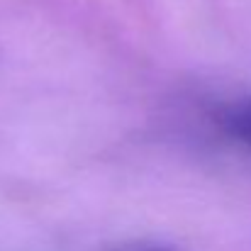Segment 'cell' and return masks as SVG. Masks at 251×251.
Masks as SVG:
<instances>
[{"mask_svg":"<svg viewBox=\"0 0 251 251\" xmlns=\"http://www.w3.org/2000/svg\"><path fill=\"white\" fill-rule=\"evenodd\" d=\"M222 122H225V129H227L234 139H239L242 144L251 147V100L237 105V107H232V110L225 115Z\"/></svg>","mask_w":251,"mask_h":251,"instance_id":"obj_1","label":"cell"},{"mask_svg":"<svg viewBox=\"0 0 251 251\" xmlns=\"http://www.w3.org/2000/svg\"><path fill=\"white\" fill-rule=\"evenodd\" d=\"M110 251H180L171 242H159V239H137V242H127L120 244Z\"/></svg>","mask_w":251,"mask_h":251,"instance_id":"obj_2","label":"cell"}]
</instances>
